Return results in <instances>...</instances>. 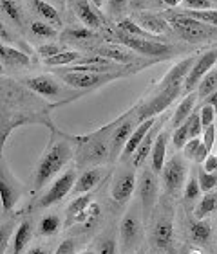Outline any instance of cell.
<instances>
[{
  "label": "cell",
  "instance_id": "ab89813d",
  "mask_svg": "<svg viewBox=\"0 0 217 254\" xmlns=\"http://www.w3.org/2000/svg\"><path fill=\"white\" fill-rule=\"evenodd\" d=\"M201 196V186H199L198 175H190L188 177L187 184H185V191H183V200L187 204H194V202L199 200Z\"/></svg>",
  "mask_w": 217,
  "mask_h": 254
},
{
  "label": "cell",
  "instance_id": "db71d44e",
  "mask_svg": "<svg viewBox=\"0 0 217 254\" xmlns=\"http://www.w3.org/2000/svg\"><path fill=\"white\" fill-rule=\"evenodd\" d=\"M201 168H203L205 171H210V173L217 171V155H212V153H210V155H208L207 159L203 161Z\"/></svg>",
  "mask_w": 217,
  "mask_h": 254
},
{
  "label": "cell",
  "instance_id": "4316f807",
  "mask_svg": "<svg viewBox=\"0 0 217 254\" xmlns=\"http://www.w3.org/2000/svg\"><path fill=\"white\" fill-rule=\"evenodd\" d=\"M156 127H158V121H156V125H154L152 128H150V132L145 135L143 142L138 146V150H136V153L132 155V166L134 168H139L141 164H143L145 161H147V157H150V153H152V146H154V141H156V137H158V130H156Z\"/></svg>",
  "mask_w": 217,
  "mask_h": 254
},
{
  "label": "cell",
  "instance_id": "816d5d0a",
  "mask_svg": "<svg viewBox=\"0 0 217 254\" xmlns=\"http://www.w3.org/2000/svg\"><path fill=\"white\" fill-rule=\"evenodd\" d=\"M54 254H76V244H74V240L67 238L64 242H60Z\"/></svg>",
  "mask_w": 217,
  "mask_h": 254
},
{
  "label": "cell",
  "instance_id": "f546056e",
  "mask_svg": "<svg viewBox=\"0 0 217 254\" xmlns=\"http://www.w3.org/2000/svg\"><path fill=\"white\" fill-rule=\"evenodd\" d=\"M196 99H198V92H190L181 99V103H179L178 108L174 110V116H172L174 128L181 127L183 123L190 118V114H192V110H194V105H196Z\"/></svg>",
  "mask_w": 217,
  "mask_h": 254
},
{
  "label": "cell",
  "instance_id": "ffe728a7",
  "mask_svg": "<svg viewBox=\"0 0 217 254\" xmlns=\"http://www.w3.org/2000/svg\"><path fill=\"white\" fill-rule=\"evenodd\" d=\"M94 54L105 56V58L121 65H132L138 58V53H134L132 49H128L125 45H102V47L94 49Z\"/></svg>",
  "mask_w": 217,
  "mask_h": 254
},
{
  "label": "cell",
  "instance_id": "6f0895ef",
  "mask_svg": "<svg viewBox=\"0 0 217 254\" xmlns=\"http://www.w3.org/2000/svg\"><path fill=\"white\" fill-rule=\"evenodd\" d=\"M45 2H49V4H51V5H54V7L65 9V0H45Z\"/></svg>",
  "mask_w": 217,
  "mask_h": 254
},
{
  "label": "cell",
  "instance_id": "5bb4252c",
  "mask_svg": "<svg viewBox=\"0 0 217 254\" xmlns=\"http://www.w3.org/2000/svg\"><path fill=\"white\" fill-rule=\"evenodd\" d=\"M22 184L11 175V171L5 170V164L2 162V171H0V196H2V209L4 213H11L18 204L22 196Z\"/></svg>",
  "mask_w": 217,
  "mask_h": 254
},
{
  "label": "cell",
  "instance_id": "7bdbcfd3",
  "mask_svg": "<svg viewBox=\"0 0 217 254\" xmlns=\"http://www.w3.org/2000/svg\"><path fill=\"white\" fill-rule=\"evenodd\" d=\"M119 244L116 242L112 235H104L98 238V244H96V253L98 254H118Z\"/></svg>",
  "mask_w": 217,
  "mask_h": 254
},
{
  "label": "cell",
  "instance_id": "680465c9",
  "mask_svg": "<svg viewBox=\"0 0 217 254\" xmlns=\"http://www.w3.org/2000/svg\"><path fill=\"white\" fill-rule=\"evenodd\" d=\"M163 2H165L168 7H178V5L183 4V0H163Z\"/></svg>",
  "mask_w": 217,
  "mask_h": 254
},
{
  "label": "cell",
  "instance_id": "ee69618b",
  "mask_svg": "<svg viewBox=\"0 0 217 254\" xmlns=\"http://www.w3.org/2000/svg\"><path fill=\"white\" fill-rule=\"evenodd\" d=\"M198 181L199 186H201V191L208 193V191H214L217 186V171L210 173V171H205L203 168L198 170Z\"/></svg>",
  "mask_w": 217,
  "mask_h": 254
},
{
  "label": "cell",
  "instance_id": "9f6ffc18",
  "mask_svg": "<svg viewBox=\"0 0 217 254\" xmlns=\"http://www.w3.org/2000/svg\"><path fill=\"white\" fill-rule=\"evenodd\" d=\"M201 103H208V105H212L214 108H216V112H217V90H214L210 96H208L205 101H201Z\"/></svg>",
  "mask_w": 217,
  "mask_h": 254
},
{
  "label": "cell",
  "instance_id": "484cf974",
  "mask_svg": "<svg viewBox=\"0 0 217 254\" xmlns=\"http://www.w3.org/2000/svg\"><path fill=\"white\" fill-rule=\"evenodd\" d=\"M100 181H102V170H100V168H89V170H85L84 173L76 179V184H74V188H73V195L80 196V195H85V193H91V191L100 184Z\"/></svg>",
  "mask_w": 217,
  "mask_h": 254
},
{
  "label": "cell",
  "instance_id": "30bf717a",
  "mask_svg": "<svg viewBox=\"0 0 217 254\" xmlns=\"http://www.w3.org/2000/svg\"><path fill=\"white\" fill-rule=\"evenodd\" d=\"M158 195H159V184H158L156 171H152V168H147V170L141 171L139 184H138L139 205H141V213H143L145 220L152 215L154 207L158 204Z\"/></svg>",
  "mask_w": 217,
  "mask_h": 254
},
{
  "label": "cell",
  "instance_id": "6da1fadb",
  "mask_svg": "<svg viewBox=\"0 0 217 254\" xmlns=\"http://www.w3.org/2000/svg\"><path fill=\"white\" fill-rule=\"evenodd\" d=\"M27 123H44L54 132V125L47 119V107L38 94L13 79H2V146L16 127Z\"/></svg>",
  "mask_w": 217,
  "mask_h": 254
},
{
  "label": "cell",
  "instance_id": "d590c367",
  "mask_svg": "<svg viewBox=\"0 0 217 254\" xmlns=\"http://www.w3.org/2000/svg\"><path fill=\"white\" fill-rule=\"evenodd\" d=\"M214 90H217V70H214L212 68V70H208V72L203 76L201 81H199L198 99L199 101H205V99H207Z\"/></svg>",
  "mask_w": 217,
  "mask_h": 254
},
{
  "label": "cell",
  "instance_id": "5b68a950",
  "mask_svg": "<svg viewBox=\"0 0 217 254\" xmlns=\"http://www.w3.org/2000/svg\"><path fill=\"white\" fill-rule=\"evenodd\" d=\"M141 242H143V222L136 213V209H130L119 222V253H138Z\"/></svg>",
  "mask_w": 217,
  "mask_h": 254
},
{
  "label": "cell",
  "instance_id": "f6af8a7d",
  "mask_svg": "<svg viewBox=\"0 0 217 254\" xmlns=\"http://www.w3.org/2000/svg\"><path fill=\"white\" fill-rule=\"evenodd\" d=\"M190 141V132H188V125L187 123H183L181 127H178L176 130H174L172 133V142L174 146L178 148V150H183L185 148V144Z\"/></svg>",
  "mask_w": 217,
  "mask_h": 254
},
{
  "label": "cell",
  "instance_id": "91938a15",
  "mask_svg": "<svg viewBox=\"0 0 217 254\" xmlns=\"http://www.w3.org/2000/svg\"><path fill=\"white\" fill-rule=\"evenodd\" d=\"M27 254H47V251H45L44 247H33Z\"/></svg>",
  "mask_w": 217,
  "mask_h": 254
},
{
  "label": "cell",
  "instance_id": "f1b7e54d",
  "mask_svg": "<svg viewBox=\"0 0 217 254\" xmlns=\"http://www.w3.org/2000/svg\"><path fill=\"white\" fill-rule=\"evenodd\" d=\"M188 233H190L192 242H196L198 245H207L210 242V236H212V224L207 218H203V220L196 218L188 225Z\"/></svg>",
  "mask_w": 217,
  "mask_h": 254
},
{
  "label": "cell",
  "instance_id": "74e56055",
  "mask_svg": "<svg viewBox=\"0 0 217 254\" xmlns=\"http://www.w3.org/2000/svg\"><path fill=\"white\" fill-rule=\"evenodd\" d=\"M29 31H31V34L38 40H54L56 36H58L56 27H53V25L47 24V22H40V20L31 22Z\"/></svg>",
  "mask_w": 217,
  "mask_h": 254
},
{
  "label": "cell",
  "instance_id": "11a10c76",
  "mask_svg": "<svg viewBox=\"0 0 217 254\" xmlns=\"http://www.w3.org/2000/svg\"><path fill=\"white\" fill-rule=\"evenodd\" d=\"M9 235H11V227L2 225V254H4L5 249H7V236Z\"/></svg>",
  "mask_w": 217,
  "mask_h": 254
},
{
  "label": "cell",
  "instance_id": "e0dca14e",
  "mask_svg": "<svg viewBox=\"0 0 217 254\" xmlns=\"http://www.w3.org/2000/svg\"><path fill=\"white\" fill-rule=\"evenodd\" d=\"M198 62V56H188V58L181 60L178 64L174 65L167 74H165V78L159 81V87L158 90L161 88H167V87H183L185 83V78L188 76L190 72V68L194 67V64Z\"/></svg>",
  "mask_w": 217,
  "mask_h": 254
},
{
  "label": "cell",
  "instance_id": "7402d4cb",
  "mask_svg": "<svg viewBox=\"0 0 217 254\" xmlns=\"http://www.w3.org/2000/svg\"><path fill=\"white\" fill-rule=\"evenodd\" d=\"M29 7L33 9V13H36L40 18L47 22V24H51L53 27H56V29L64 27V20L60 16L58 9L54 5H51L49 2H45V0H29Z\"/></svg>",
  "mask_w": 217,
  "mask_h": 254
},
{
  "label": "cell",
  "instance_id": "b9f144b4",
  "mask_svg": "<svg viewBox=\"0 0 217 254\" xmlns=\"http://www.w3.org/2000/svg\"><path fill=\"white\" fill-rule=\"evenodd\" d=\"M60 225H62V222H60V218L56 215H47L44 216L42 220H40V235L42 236H53L58 233Z\"/></svg>",
  "mask_w": 217,
  "mask_h": 254
},
{
  "label": "cell",
  "instance_id": "d6986e66",
  "mask_svg": "<svg viewBox=\"0 0 217 254\" xmlns=\"http://www.w3.org/2000/svg\"><path fill=\"white\" fill-rule=\"evenodd\" d=\"M74 13L82 20V24L89 29H100L102 24H104V18L100 15V11L91 4V0H76L74 2Z\"/></svg>",
  "mask_w": 217,
  "mask_h": 254
},
{
  "label": "cell",
  "instance_id": "8d00e7d4",
  "mask_svg": "<svg viewBox=\"0 0 217 254\" xmlns=\"http://www.w3.org/2000/svg\"><path fill=\"white\" fill-rule=\"evenodd\" d=\"M0 4H2V13H4L5 18H9V22H13L18 27L24 25V15H22V7H20L18 2H15V0H0Z\"/></svg>",
  "mask_w": 217,
  "mask_h": 254
},
{
  "label": "cell",
  "instance_id": "f5cc1de1",
  "mask_svg": "<svg viewBox=\"0 0 217 254\" xmlns=\"http://www.w3.org/2000/svg\"><path fill=\"white\" fill-rule=\"evenodd\" d=\"M127 4L128 0H108V13L110 15H121Z\"/></svg>",
  "mask_w": 217,
  "mask_h": 254
},
{
  "label": "cell",
  "instance_id": "52a82bcc",
  "mask_svg": "<svg viewBox=\"0 0 217 254\" xmlns=\"http://www.w3.org/2000/svg\"><path fill=\"white\" fill-rule=\"evenodd\" d=\"M168 24L172 27L176 33L181 36L183 40H187L190 44H198V42H203V40H208L212 38L214 29L210 25L203 24L199 20L196 18H190V16L183 15H170L168 16Z\"/></svg>",
  "mask_w": 217,
  "mask_h": 254
},
{
  "label": "cell",
  "instance_id": "94428289",
  "mask_svg": "<svg viewBox=\"0 0 217 254\" xmlns=\"http://www.w3.org/2000/svg\"><path fill=\"white\" fill-rule=\"evenodd\" d=\"M91 4H93L96 9H100V7H102V4H104V0H91Z\"/></svg>",
  "mask_w": 217,
  "mask_h": 254
},
{
  "label": "cell",
  "instance_id": "e7e4bbea",
  "mask_svg": "<svg viewBox=\"0 0 217 254\" xmlns=\"http://www.w3.org/2000/svg\"><path fill=\"white\" fill-rule=\"evenodd\" d=\"M134 254H145L143 251H138V253H134Z\"/></svg>",
  "mask_w": 217,
  "mask_h": 254
},
{
  "label": "cell",
  "instance_id": "3957f363",
  "mask_svg": "<svg viewBox=\"0 0 217 254\" xmlns=\"http://www.w3.org/2000/svg\"><path fill=\"white\" fill-rule=\"evenodd\" d=\"M121 118L114 119L110 125H105L89 135L76 139L80 141V164H102L105 161H110V137Z\"/></svg>",
  "mask_w": 217,
  "mask_h": 254
},
{
  "label": "cell",
  "instance_id": "bcb514c9",
  "mask_svg": "<svg viewBox=\"0 0 217 254\" xmlns=\"http://www.w3.org/2000/svg\"><path fill=\"white\" fill-rule=\"evenodd\" d=\"M188 125V132H190V139H196L203 133V123H201V116H199V110L190 114V118L185 121Z\"/></svg>",
  "mask_w": 217,
  "mask_h": 254
},
{
  "label": "cell",
  "instance_id": "681fc988",
  "mask_svg": "<svg viewBox=\"0 0 217 254\" xmlns=\"http://www.w3.org/2000/svg\"><path fill=\"white\" fill-rule=\"evenodd\" d=\"M62 45L58 44H53V42H49V44H44V45H40L38 47V54L42 56L44 60L51 58V56H56V54L62 53Z\"/></svg>",
  "mask_w": 217,
  "mask_h": 254
},
{
  "label": "cell",
  "instance_id": "277c9868",
  "mask_svg": "<svg viewBox=\"0 0 217 254\" xmlns=\"http://www.w3.org/2000/svg\"><path fill=\"white\" fill-rule=\"evenodd\" d=\"M130 72H136V70H119V72H60V79L64 81L65 85H69L71 88H76V90H89V88H98L104 87V85L110 83V81H116V79H121L125 76H128Z\"/></svg>",
  "mask_w": 217,
  "mask_h": 254
},
{
  "label": "cell",
  "instance_id": "9c48e42d",
  "mask_svg": "<svg viewBox=\"0 0 217 254\" xmlns=\"http://www.w3.org/2000/svg\"><path fill=\"white\" fill-rule=\"evenodd\" d=\"M114 42L125 45L128 49H132L134 53L143 54V56H167L174 51L172 45L163 44L161 40H147V38H136V36H130V34H125L118 29V33L114 34Z\"/></svg>",
  "mask_w": 217,
  "mask_h": 254
},
{
  "label": "cell",
  "instance_id": "cb8c5ba5",
  "mask_svg": "<svg viewBox=\"0 0 217 254\" xmlns=\"http://www.w3.org/2000/svg\"><path fill=\"white\" fill-rule=\"evenodd\" d=\"M156 125V118H150L147 119V121L139 123L138 127H136V130H134V133L130 135V139H128L127 146H125L123 153H121V161H127L128 157H132L134 153H136V150H138V146L143 142L145 135H147L148 132H150V128Z\"/></svg>",
  "mask_w": 217,
  "mask_h": 254
},
{
  "label": "cell",
  "instance_id": "44dd1931",
  "mask_svg": "<svg viewBox=\"0 0 217 254\" xmlns=\"http://www.w3.org/2000/svg\"><path fill=\"white\" fill-rule=\"evenodd\" d=\"M132 18H134V22L141 25L145 31L156 34V36L165 34L168 31V27H170L167 18H163V16H159V15H154V13H138V15H134Z\"/></svg>",
  "mask_w": 217,
  "mask_h": 254
},
{
  "label": "cell",
  "instance_id": "603a6c76",
  "mask_svg": "<svg viewBox=\"0 0 217 254\" xmlns=\"http://www.w3.org/2000/svg\"><path fill=\"white\" fill-rule=\"evenodd\" d=\"M0 58H2L4 67L9 65L11 68H22V67H27V65L31 64L29 54L16 49V47H13V45H7V44L0 45Z\"/></svg>",
  "mask_w": 217,
  "mask_h": 254
},
{
  "label": "cell",
  "instance_id": "8992f818",
  "mask_svg": "<svg viewBox=\"0 0 217 254\" xmlns=\"http://www.w3.org/2000/svg\"><path fill=\"white\" fill-rule=\"evenodd\" d=\"M24 85L29 90H33L35 94H38L40 98L45 99H67V94L69 96H80V92H71V87L67 88V85H64L58 78L54 76H49V74H42V76H33V78H25Z\"/></svg>",
  "mask_w": 217,
  "mask_h": 254
},
{
  "label": "cell",
  "instance_id": "83f0119b",
  "mask_svg": "<svg viewBox=\"0 0 217 254\" xmlns=\"http://www.w3.org/2000/svg\"><path fill=\"white\" fill-rule=\"evenodd\" d=\"M98 34L94 29H89V27H67L60 33V40L62 42H69V44H82V42H91V40H96Z\"/></svg>",
  "mask_w": 217,
  "mask_h": 254
},
{
  "label": "cell",
  "instance_id": "d6a6232c",
  "mask_svg": "<svg viewBox=\"0 0 217 254\" xmlns=\"http://www.w3.org/2000/svg\"><path fill=\"white\" fill-rule=\"evenodd\" d=\"M217 209V190L208 191L205 195L199 198V204L196 205V218L198 220H203L207 218Z\"/></svg>",
  "mask_w": 217,
  "mask_h": 254
},
{
  "label": "cell",
  "instance_id": "2e32d148",
  "mask_svg": "<svg viewBox=\"0 0 217 254\" xmlns=\"http://www.w3.org/2000/svg\"><path fill=\"white\" fill-rule=\"evenodd\" d=\"M136 186H138V181H136L134 170H123L121 173H118V177L112 182V190H110L112 200H116L118 204L128 202Z\"/></svg>",
  "mask_w": 217,
  "mask_h": 254
},
{
  "label": "cell",
  "instance_id": "8fae6325",
  "mask_svg": "<svg viewBox=\"0 0 217 254\" xmlns=\"http://www.w3.org/2000/svg\"><path fill=\"white\" fill-rule=\"evenodd\" d=\"M139 123L136 119V108L128 110L127 114H123L121 121L118 123V127L114 128L112 137H110V161L112 159H118L121 153H123L125 146H127L128 139L134 133L136 127Z\"/></svg>",
  "mask_w": 217,
  "mask_h": 254
},
{
  "label": "cell",
  "instance_id": "be15d7a7",
  "mask_svg": "<svg viewBox=\"0 0 217 254\" xmlns=\"http://www.w3.org/2000/svg\"><path fill=\"white\" fill-rule=\"evenodd\" d=\"M82 254H98V253H96V251H84Z\"/></svg>",
  "mask_w": 217,
  "mask_h": 254
},
{
  "label": "cell",
  "instance_id": "03108f58",
  "mask_svg": "<svg viewBox=\"0 0 217 254\" xmlns=\"http://www.w3.org/2000/svg\"><path fill=\"white\" fill-rule=\"evenodd\" d=\"M69 2H71V4H74V2H76V0H69Z\"/></svg>",
  "mask_w": 217,
  "mask_h": 254
},
{
  "label": "cell",
  "instance_id": "e575fe53",
  "mask_svg": "<svg viewBox=\"0 0 217 254\" xmlns=\"http://www.w3.org/2000/svg\"><path fill=\"white\" fill-rule=\"evenodd\" d=\"M84 56V54L80 53V51H62L60 54L56 56H51V58L44 60L45 65H49V67H69L73 65L76 60H80Z\"/></svg>",
  "mask_w": 217,
  "mask_h": 254
},
{
  "label": "cell",
  "instance_id": "6125c7cd",
  "mask_svg": "<svg viewBox=\"0 0 217 254\" xmlns=\"http://www.w3.org/2000/svg\"><path fill=\"white\" fill-rule=\"evenodd\" d=\"M188 254H203V253L198 249V247H190V249H188Z\"/></svg>",
  "mask_w": 217,
  "mask_h": 254
},
{
  "label": "cell",
  "instance_id": "f35d334b",
  "mask_svg": "<svg viewBox=\"0 0 217 254\" xmlns=\"http://www.w3.org/2000/svg\"><path fill=\"white\" fill-rule=\"evenodd\" d=\"M91 204H93V196H91V193L76 196V198L69 204V207H67V220H73L74 216H78L80 213H84Z\"/></svg>",
  "mask_w": 217,
  "mask_h": 254
},
{
  "label": "cell",
  "instance_id": "7dc6e473",
  "mask_svg": "<svg viewBox=\"0 0 217 254\" xmlns=\"http://www.w3.org/2000/svg\"><path fill=\"white\" fill-rule=\"evenodd\" d=\"M199 116H201L203 128H207V127H210V125H214L217 112L212 105H208V103H201V107H199Z\"/></svg>",
  "mask_w": 217,
  "mask_h": 254
},
{
  "label": "cell",
  "instance_id": "f907efd6",
  "mask_svg": "<svg viewBox=\"0 0 217 254\" xmlns=\"http://www.w3.org/2000/svg\"><path fill=\"white\" fill-rule=\"evenodd\" d=\"M216 133H217V127L216 125H210L203 130V142H205V146L212 152L214 148V142H216Z\"/></svg>",
  "mask_w": 217,
  "mask_h": 254
},
{
  "label": "cell",
  "instance_id": "ac0fdd59",
  "mask_svg": "<svg viewBox=\"0 0 217 254\" xmlns=\"http://www.w3.org/2000/svg\"><path fill=\"white\" fill-rule=\"evenodd\" d=\"M152 240L159 249H163V251L172 249L174 224H172V218H170L168 215H161L158 220H156L154 229H152Z\"/></svg>",
  "mask_w": 217,
  "mask_h": 254
},
{
  "label": "cell",
  "instance_id": "7a4b0ae2",
  "mask_svg": "<svg viewBox=\"0 0 217 254\" xmlns=\"http://www.w3.org/2000/svg\"><path fill=\"white\" fill-rule=\"evenodd\" d=\"M74 157V148L69 141H51L45 153L42 155L40 162L36 164L35 179H33V186L35 190H42L53 177L58 175V171L67 164Z\"/></svg>",
  "mask_w": 217,
  "mask_h": 254
},
{
  "label": "cell",
  "instance_id": "ba28073f",
  "mask_svg": "<svg viewBox=\"0 0 217 254\" xmlns=\"http://www.w3.org/2000/svg\"><path fill=\"white\" fill-rule=\"evenodd\" d=\"M183 94V87H167L161 90H156L154 98H150L147 103H143L141 107L136 110V119L138 123H143L150 118H156L158 114L165 112L174 99H178Z\"/></svg>",
  "mask_w": 217,
  "mask_h": 254
},
{
  "label": "cell",
  "instance_id": "1f68e13d",
  "mask_svg": "<svg viewBox=\"0 0 217 254\" xmlns=\"http://www.w3.org/2000/svg\"><path fill=\"white\" fill-rule=\"evenodd\" d=\"M183 153H185V159H188V161H194V162H198V164H203V161H205V159H207L212 152L205 146L203 139L196 137V139H190V141L185 144Z\"/></svg>",
  "mask_w": 217,
  "mask_h": 254
},
{
  "label": "cell",
  "instance_id": "4fadbf2b",
  "mask_svg": "<svg viewBox=\"0 0 217 254\" xmlns=\"http://www.w3.org/2000/svg\"><path fill=\"white\" fill-rule=\"evenodd\" d=\"M187 175H188V164L183 157H172L165 162V168L161 171L163 184L167 188L170 195H176L185 184H187Z\"/></svg>",
  "mask_w": 217,
  "mask_h": 254
},
{
  "label": "cell",
  "instance_id": "003e7915",
  "mask_svg": "<svg viewBox=\"0 0 217 254\" xmlns=\"http://www.w3.org/2000/svg\"><path fill=\"white\" fill-rule=\"evenodd\" d=\"M15 2H18V4H20V2H22V0H15Z\"/></svg>",
  "mask_w": 217,
  "mask_h": 254
},
{
  "label": "cell",
  "instance_id": "836d02e7",
  "mask_svg": "<svg viewBox=\"0 0 217 254\" xmlns=\"http://www.w3.org/2000/svg\"><path fill=\"white\" fill-rule=\"evenodd\" d=\"M118 29L125 34H130V36H136V38H147V40H158V36L152 33L145 31L139 24L134 22V18H123L118 22Z\"/></svg>",
  "mask_w": 217,
  "mask_h": 254
},
{
  "label": "cell",
  "instance_id": "4dcf8cb0",
  "mask_svg": "<svg viewBox=\"0 0 217 254\" xmlns=\"http://www.w3.org/2000/svg\"><path fill=\"white\" fill-rule=\"evenodd\" d=\"M31 236H33V224L29 220L20 222L16 227L15 236H13V245H11V254H22L25 249V245L29 244Z\"/></svg>",
  "mask_w": 217,
  "mask_h": 254
},
{
  "label": "cell",
  "instance_id": "60d3db41",
  "mask_svg": "<svg viewBox=\"0 0 217 254\" xmlns=\"http://www.w3.org/2000/svg\"><path fill=\"white\" fill-rule=\"evenodd\" d=\"M183 15L190 16V18H196L199 22L207 25H212V27H217V9H207V11H181Z\"/></svg>",
  "mask_w": 217,
  "mask_h": 254
},
{
  "label": "cell",
  "instance_id": "7c38bea8",
  "mask_svg": "<svg viewBox=\"0 0 217 254\" xmlns=\"http://www.w3.org/2000/svg\"><path fill=\"white\" fill-rule=\"evenodd\" d=\"M76 179H78V177H76V171L74 170H67L65 173H62V175L51 184L49 190L42 195V198H40V202H38V207H51V205L64 200L69 193H73Z\"/></svg>",
  "mask_w": 217,
  "mask_h": 254
},
{
  "label": "cell",
  "instance_id": "c3c4849f",
  "mask_svg": "<svg viewBox=\"0 0 217 254\" xmlns=\"http://www.w3.org/2000/svg\"><path fill=\"white\" fill-rule=\"evenodd\" d=\"M185 9L188 11H207V9H217L212 0H183Z\"/></svg>",
  "mask_w": 217,
  "mask_h": 254
},
{
  "label": "cell",
  "instance_id": "d4e9b609",
  "mask_svg": "<svg viewBox=\"0 0 217 254\" xmlns=\"http://www.w3.org/2000/svg\"><path fill=\"white\" fill-rule=\"evenodd\" d=\"M167 142H168V132L167 130H161L154 141L152 153H150V168H152L156 173H161L163 168H165V162H167Z\"/></svg>",
  "mask_w": 217,
  "mask_h": 254
},
{
  "label": "cell",
  "instance_id": "9a60e30c",
  "mask_svg": "<svg viewBox=\"0 0 217 254\" xmlns=\"http://www.w3.org/2000/svg\"><path fill=\"white\" fill-rule=\"evenodd\" d=\"M217 64V49H210L207 53H203L198 58V62L194 64V67L190 68L188 76L185 78V83H183V92L190 94L194 88L198 87L199 81L203 79V76L212 70L214 65Z\"/></svg>",
  "mask_w": 217,
  "mask_h": 254
}]
</instances>
